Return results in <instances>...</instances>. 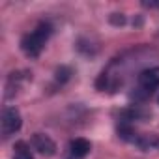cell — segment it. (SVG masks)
<instances>
[{"instance_id":"52a82bcc","label":"cell","mask_w":159,"mask_h":159,"mask_svg":"<svg viewBox=\"0 0 159 159\" xmlns=\"http://www.w3.org/2000/svg\"><path fill=\"white\" fill-rule=\"evenodd\" d=\"M144 8H159V2H142Z\"/></svg>"},{"instance_id":"3957f363","label":"cell","mask_w":159,"mask_h":159,"mask_svg":"<svg viewBox=\"0 0 159 159\" xmlns=\"http://www.w3.org/2000/svg\"><path fill=\"white\" fill-rule=\"evenodd\" d=\"M2 137L8 139L11 135H15L21 125H23V120H21V112L15 109V107H6L4 112H2Z\"/></svg>"},{"instance_id":"8992f818","label":"cell","mask_w":159,"mask_h":159,"mask_svg":"<svg viewBox=\"0 0 159 159\" xmlns=\"http://www.w3.org/2000/svg\"><path fill=\"white\" fill-rule=\"evenodd\" d=\"M13 159H34L30 144L25 142V140L15 142V146H13Z\"/></svg>"},{"instance_id":"277c9868","label":"cell","mask_w":159,"mask_h":159,"mask_svg":"<svg viewBox=\"0 0 159 159\" xmlns=\"http://www.w3.org/2000/svg\"><path fill=\"white\" fill-rule=\"evenodd\" d=\"M32 148L36 152H39L41 155H54L56 153V142L45 135V133H34L32 135V140H30Z\"/></svg>"},{"instance_id":"5b68a950","label":"cell","mask_w":159,"mask_h":159,"mask_svg":"<svg viewBox=\"0 0 159 159\" xmlns=\"http://www.w3.org/2000/svg\"><path fill=\"white\" fill-rule=\"evenodd\" d=\"M92 150V144L86 139H73L69 142V159H84Z\"/></svg>"},{"instance_id":"7a4b0ae2","label":"cell","mask_w":159,"mask_h":159,"mask_svg":"<svg viewBox=\"0 0 159 159\" xmlns=\"http://www.w3.org/2000/svg\"><path fill=\"white\" fill-rule=\"evenodd\" d=\"M159 88V67H146L137 75V98H148Z\"/></svg>"},{"instance_id":"6da1fadb","label":"cell","mask_w":159,"mask_h":159,"mask_svg":"<svg viewBox=\"0 0 159 159\" xmlns=\"http://www.w3.org/2000/svg\"><path fill=\"white\" fill-rule=\"evenodd\" d=\"M51 34H52L51 23H47V21L38 23L34 30H30L28 34L23 36V39H21V49H23V52H25L28 58H38V56L41 54L43 47L47 45Z\"/></svg>"}]
</instances>
